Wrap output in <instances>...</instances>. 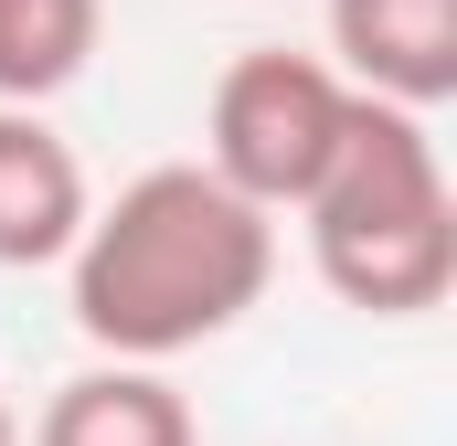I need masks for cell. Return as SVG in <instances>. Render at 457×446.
<instances>
[{
    "label": "cell",
    "instance_id": "3957f363",
    "mask_svg": "<svg viewBox=\"0 0 457 446\" xmlns=\"http://www.w3.org/2000/svg\"><path fill=\"white\" fill-rule=\"evenodd\" d=\"M341 128H351V86L320 64V54L266 43V54H234L224 75H213L203 170L224 181L234 202H255V213L277 223V213H298V202L320 192V170H330Z\"/></svg>",
    "mask_w": 457,
    "mask_h": 446
},
{
    "label": "cell",
    "instance_id": "6da1fadb",
    "mask_svg": "<svg viewBox=\"0 0 457 446\" xmlns=\"http://www.w3.org/2000/svg\"><path fill=\"white\" fill-rule=\"evenodd\" d=\"M266 277H277V223L255 202H234L203 160L138 170L107 213H86L75 255H64L75 330L138 372L224 340L266 298Z\"/></svg>",
    "mask_w": 457,
    "mask_h": 446
},
{
    "label": "cell",
    "instance_id": "52a82bcc",
    "mask_svg": "<svg viewBox=\"0 0 457 446\" xmlns=\"http://www.w3.org/2000/svg\"><path fill=\"white\" fill-rule=\"evenodd\" d=\"M107 0H0V107H43L96 64Z\"/></svg>",
    "mask_w": 457,
    "mask_h": 446
},
{
    "label": "cell",
    "instance_id": "ba28073f",
    "mask_svg": "<svg viewBox=\"0 0 457 446\" xmlns=\"http://www.w3.org/2000/svg\"><path fill=\"white\" fill-rule=\"evenodd\" d=\"M0 446H21V425H11V404H0Z\"/></svg>",
    "mask_w": 457,
    "mask_h": 446
},
{
    "label": "cell",
    "instance_id": "277c9868",
    "mask_svg": "<svg viewBox=\"0 0 457 446\" xmlns=\"http://www.w3.org/2000/svg\"><path fill=\"white\" fill-rule=\"evenodd\" d=\"M330 54L351 96L426 117L457 96V0H330Z\"/></svg>",
    "mask_w": 457,
    "mask_h": 446
},
{
    "label": "cell",
    "instance_id": "5b68a950",
    "mask_svg": "<svg viewBox=\"0 0 457 446\" xmlns=\"http://www.w3.org/2000/svg\"><path fill=\"white\" fill-rule=\"evenodd\" d=\"M86 213V160L43 128V107H0V266H64Z\"/></svg>",
    "mask_w": 457,
    "mask_h": 446
},
{
    "label": "cell",
    "instance_id": "7a4b0ae2",
    "mask_svg": "<svg viewBox=\"0 0 457 446\" xmlns=\"http://www.w3.org/2000/svg\"><path fill=\"white\" fill-rule=\"evenodd\" d=\"M309 213V255H320V287L361 309V319H426L447 309L457 287V192L447 160L426 138V117L383 107V96H351V128L320 170V192L298 202Z\"/></svg>",
    "mask_w": 457,
    "mask_h": 446
},
{
    "label": "cell",
    "instance_id": "8992f818",
    "mask_svg": "<svg viewBox=\"0 0 457 446\" xmlns=\"http://www.w3.org/2000/svg\"><path fill=\"white\" fill-rule=\"evenodd\" d=\"M32 446H203V436H192V404H181L160 372H138V361H96V372L54 383Z\"/></svg>",
    "mask_w": 457,
    "mask_h": 446
}]
</instances>
